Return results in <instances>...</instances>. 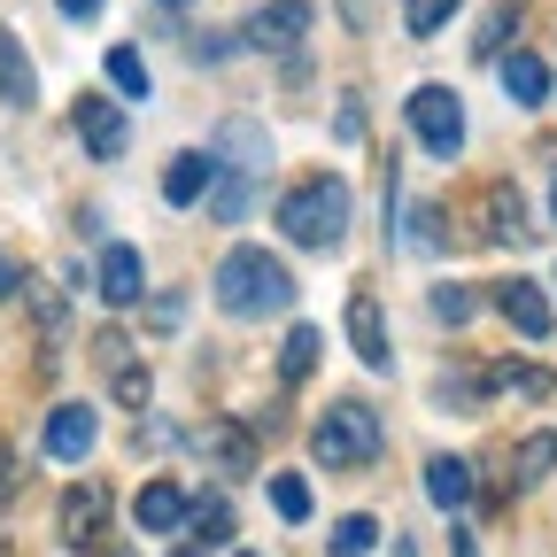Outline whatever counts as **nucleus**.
<instances>
[{
	"instance_id": "obj_33",
	"label": "nucleus",
	"mask_w": 557,
	"mask_h": 557,
	"mask_svg": "<svg viewBox=\"0 0 557 557\" xmlns=\"http://www.w3.org/2000/svg\"><path fill=\"white\" fill-rule=\"evenodd\" d=\"M0 496H16V457H9V442H0Z\"/></svg>"
},
{
	"instance_id": "obj_22",
	"label": "nucleus",
	"mask_w": 557,
	"mask_h": 557,
	"mask_svg": "<svg viewBox=\"0 0 557 557\" xmlns=\"http://www.w3.org/2000/svg\"><path fill=\"white\" fill-rule=\"evenodd\" d=\"M109 86L116 94H132V101H148V54H139V47H109Z\"/></svg>"
},
{
	"instance_id": "obj_35",
	"label": "nucleus",
	"mask_w": 557,
	"mask_h": 557,
	"mask_svg": "<svg viewBox=\"0 0 557 557\" xmlns=\"http://www.w3.org/2000/svg\"><path fill=\"white\" fill-rule=\"evenodd\" d=\"M549 225H557V186H549Z\"/></svg>"
},
{
	"instance_id": "obj_12",
	"label": "nucleus",
	"mask_w": 557,
	"mask_h": 557,
	"mask_svg": "<svg viewBox=\"0 0 557 557\" xmlns=\"http://www.w3.org/2000/svg\"><path fill=\"white\" fill-rule=\"evenodd\" d=\"M496 310H504L527 341H549V295L534 287V278H504V287H496Z\"/></svg>"
},
{
	"instance_id": "obj_14",
	"label": "nucleus",
	"mask_w": 557,
	"mask_h": 557,
	"mask_svg": "<svg viewBox=\"0 0 557 557\" xmlns=\"http://www.w3.org/2000/svg\"><path fill=\"white\" fill-rule=\"evenodd\" d=\"M132 519H139V534H178L186 527V496L171 480H148V487H139V504H132Z\"/></svg>"
},
{
	"instance_id": "obj_6",
	"label": "nucleus",
	"mask_w": 557,
	"mask_h": 557,
	"mask_svg": "<svg viewBox=\"0 0 557 557\" xmlns=\"http://www.w3.org/2000/svg\"><path fill=\"white\" fill-rule=\"evenodd\" d=\"M310 24H318L310 0H263V9L248 16V47H256V54H295Z\"/></svg>"
},
{
	"instance_id": "obj_15",
	"label": "nucleus",
	"mask_w": 557,
	"mask_h": 557,
	"mask_svg": "<svg viewBox=\"0 0 557 557\" xmlns=\"http://www.w3.org/2000/svg\"><path fill=\"white\" fill-rule=\"evenodd\" d=\"M426 496H434V511L457 519V511L472 504V465H465V457H434V465H426Z\"/></svg>"
},
{
	"instance_id": "obj_5",
	"label": "nucleus",
	"mask_w": 557,
	"mask_h": 557,
	"mask_svg": "<svg viewBox=\"0 0 557 557\" xmlns=\"http://www.w3.org/2000/svg\"><path fill=\"white\" fill-rule=\"evenodd\" d=\"M54 534L70 549H94L109 534V487L101 480H78V487H62V504H54Z\"/></svg>"
},
{
	"instance_id": "obj_20",
	"label": "nucleus",
	"mask_w": 557,
	"mask_h": 557,
	"mask_svg": "<svg viewBox=\"0 0 557 557\" xmlns=\"http://www.w3.org/2000/svg\"><path fill=\"white\" fill-rule=\"evenodd\" d=\"M186 527H194L201 549H218V542H233V504L225 496H201V504H186Z\"/></svg>"
},
{
	"instance_id": "obj_9",
	"label": "nucleus",
	"mask_w": 557,
	"mask_h": 557,
	"mask_svg": "<svg viewBox=\"0 0 557 557\" xmlns=\"http://www.w3.org/2000/svg\"><path fill=\"white\" fill-rule=\"evenodd\" d=\"M94 287H101V302H109V310H132L139 295H148V263H139V248L109 240V248H101V278H94Z\"/></svg>"
},
{
	"instance_id": "obj_1",
	"label": "nucleus",
	"mask_w": 557,
	"mask_h": 557,
	"mask_svg": "<svg viewBox=\"0 0 557 557\" xmlns=\"http://www.w3.org/2000/svg\"><path fill=\"white\" fill-rule=\"evenodd\" d=\"M209 287H218V310L225 318H271V310L295 302V271L278 263L271 248H233Z\"/></svg>"
},
{
	"instance_id": "obj_4",
	"label": "nucleus",
	"mask_w": 557,
	"mask_h": 557,
	"mask_svg": "<svg viewBox=\"0 0 557 557\" xmlns=\"http://www.w3.org/2000/svg\"><path fill=\"white\" fill-rule=\"evenodd\" d=\"M410 132L426 139V156H457L465 148V109L449 86H418L410 94Z\"/></svg>"
},
{
	"instance_id": "obj_8",
	"label": "nucleus",
	"mask_w": 557,
	"mask_h": 557,
	"mask_svg": "<svg viewBox=\"0 0 557 557\" xmlns=\"http://www.w3.org/2000/svg\"><path fill=\"white\" fill-rule=\"evenodd\" d=\"M534 225H527V194L511 186V178H496L480 194V240H496V248H511V240H527Z\"/></svg>"
},
{
	"instance_id": "obj_32",
	"label": "nucleus",
	"mask_w": 557,
	"mask_h": 557,
	"mask_svg": "<svg viewBox=\"0 0 557 557\" xmlns=\"http://www.w3.org/2000/svg\"><path fill=\"white\" fill-rule=\"evenodd\" d=\"M16 287H24V271H16V263H9V256H0V302H9V295H16Z\"/></svg>"
},
{
	"instance_id": "obj_16",
	"label": "nucleus",
	"mask_w": 557,
	"mask_h": 557,
	"mask_svg": "<svg viewBox=\"0 0 557 557\" xmlns=\"http://www.w3.org/2000/svg\"><path fill=\"white\" fill-rule=\"evenodd\" d=\"M209 156H233V163H218V171H240V178H248V171H263V163H271V139H263L256 124H225Z\"/></svg>"
},
{
	"instance_id": "obj_2",
	"label": "nucleus",
	"mask_w": 557,
	"mask_h": 557,
	"mask_svg": "<svg viewBox=\"0 0 557 557\" xmlns=\"http://www.w3.org/2000/svg\"><path fill=\"white\" fill-rule=\"evenodd\" d=\"M278 233L295 248H341L348 233V186L341 178H302L287 201H278Z\"/></svg>"
},
{
	"instance_id": "obj_21",
	"label": "nucleus",
	"mask_w": 557,
	"mask_h": 557,
	"mask_svg": "<svg viewBox=\"0 0 557 557\" xmlns=\"http://www.w3.org/2000/svg\"><path fill=\"white\" fill-rule=\"evenodd\" d=\"M549 465H557V434H527V442L511 449V480H519V487L549 480Z\"/></svg>"
},
{
	"instance_id": "obj_30",
	"label": "nucleus",
	"mask_w": 557,
	"mask_h": 557,
	"mask_svg": "<svg viewBox=\"0 0 557 557\" xmlns=\"http://www.w3.org/2000/svg\"><path fill=\"white\" fill-rule=\"evenodd\" d=\"M54 9H62L70 24H94V16H101V0H54Z\"/></svg>"
},
{
	"instance_id": "obj_10",
	"label": "nucleus",
	"mask_w": 557,
	"mask_h": 557,
	"mask_svg": "<svg viewBox=\"0 0 557 557\" xmlns=\"http://www.w3.org/2000/svg\"><path fill=\"white\" fill-rule=\"evenodd\" d=\"M194 449L218 472H256V426H240V418H209V426L194 434Z\"/></svg>"
},
{
	"instance_id": "obj_29",
	"label": "nucleus",
	"mask_w": 557,
	"mask_h": 557,
	"mask_svg": "<svg viewBox=\"0 0 557 557\" xmlns=\"http://www.w3.org/2000/svg\"><path fill=\"white\" fill-rule=\"evenodd\" d=\"M148 395H156V380H148V372H139V364H116V403L148 410Z\"/></svg>"
},
{
	"instance_id": "obj_23",
	"label": "nucleus",
	"mask_w": 557,
	"mask_h": 557,
	"mask_svg": "<svg viewBox=\"0 0 557 557\" xmlns=\"http://www.w3.org/2000/svg\"><path fill=\"white\" fill-rule=\"evenodd\" d=\"M318 348H325V333H318V325H295L287 348H278V372H287V380H310V372H318Z\"/></svg>"
},
{
	"instance_id": "obj_24",
	"label": "nucleus",
	"mask_w": 557,
	"mask_h": 557,
	"mask_svg": "<svg viewBox=\"0 0 557 557\" xmlns=\"http://www.w3.org/2000/svg\"><path fill=\"white\" fill-rule=\"evenodd\" d=\"M372 549H380V519L348 511V519L333 527V557H372Z\"/></svg>"
},
{
	"instance_id": "obj_31",
	"label": "nucleus",
	"mask_w": 557,
	"mask_h": 557,
	"mask_svg": "<svg viewBox=\"0 0 557 557\" xmlns=\"http://www.w3.org/2000/svg\"><path fill=\"white\" fill-rule=\"evenodd\" d=\"M178 318H186V302H178V295H156V325H163V333H171V325H178Z\"/></svg>"
},
{
	"instance_id": "obj_13",
	"label": "nucleus",
	"mask_w": 557,
	"mask_h": 557,
	"mask_svg": "<svg viewBox=\"0 0 557 557\" xmlns=\"http://www.w3.org/2000/svg\"><path fill=\"white\" fill-rule=\"evenodd\" d=\"M348 341H357V357L372 364V372H387L395 357H387V318H380V302L372 295H348Z\"/></svg>"
},
{
	"instance_id": "obj_19",
	"label": "nucleus",
	"mask_w": 557,
	"mask_h": 557,
	"mask_svg": "<svg viewBox=\"0 0 557 557\" xmlns=\"http://www.w3.org/2000/svg\"><path fill=\"white\" fill-rule=\"evenodd\" d=\"M32 94H39V78H32V62H24V47L0 32V101H16V109H32Z\"/></svg>"
},
{
	"instance_id": "obj_25",
	"label": "nucleus",
	"mask_w": 557,
	"mask_h": 557,
	"mask_svg": "<svg viewBox=\"0 0 557 557\" xmlns=\"http://www.w3.org/2000/svg\"><path fill=\"white\" fill-rule=\"evenodd\" d=\"M271 511L287 519V527H302V519H310V487H302L295 472H271Z\"/></svg>"
},
{
	"instance_id": "obj_17",
	"label": "nucleus",
	"mask_w": 557,
	"mask_h": 557,
	"mask_svg": "<svg viewBox=\"0 0 557 557\" xmlns=\"http://www.w3.org/2000/svg\"><path fill=\"white\" fill-rule=\"evenodd\" d=\"M496 70H504V94H511L519 109H542V94H549L542 54H496Z\"/></svg>"
},
{
	"instance_id": "obj_28",
	"label": "nucleus",
	"mask_w": 557,
	"mask_h": 557,
	"mask_svg": "<svg viewBox=\"0 0 557 557\" xmlns=\"http://www.w3.org/2000/svg\"><path fill=\"white\" fill-rule=\"evenodd\" d=\"M472 310H480V295H472V287H442V295H434V318H442V325H465Z\"/></svg>"
},
{
	"instance_id": "obj_27",
	"label": "nucleus",
	"mask_w": 557,
	"mask_h": 557,
	"mask_svg": "<svg viewBox=\"0 0 557 557\" xmlns=\"http://www.w3.org/2000/svg\"><path fill=\"white\" fill-rule=\"evenodd\" d=\"M511 24H519V9H511V0H504V9H496V16H487V24H480V39H472V47H480L487 62H496V54H504V39H511Z\"/></svg>"
},
{
	"instance_id": "obj_26",
	"label": "nucleus",
	"mask_w": 557,
	"mask_h": 557,
	"mask_svg": "<svg viewBox=\"0 0 557 557\" xmlns=\"http://www.w3.org/2000/svg\"><path fill=\"white\" fill-rule=\"evenodd\" d=\"M449 16H457V0H403V24H410V39H434Z\"/></svg>"
},
{
	"instance_id": "obj_11",
	"label": "nucleus",
	"mask_w": 557,
	"mask_h": 557,
	"mask_svg": "<svg viewBox=\"0 0 557 557\" xmlns=\"http://www.w3.org/2000/svg\"><path fill=\"white\" fill-rule=\"evenodd\" d=\"M94 442H101V418H94L86 403H62V410L47 418V457L86 465V457H94Z\"/></svg>"
},
{
	"instance_id": "obj_7",
	"label": "nucleus",
	"mask_w": 557,
	"mask_h": 557,
	"mask_svg": "<svg viewBox=\"0 0 557 557\" xmlns=\"http://www.w3.org/2000/svg\"><path fill=\"white\" fill-rule=\"evenodd\" d=\"M78 139H86V156L116 163L124 139H132V124H124V109H116L109 94H78Z\"/></svg>"
},
{
	"instance_id": "obj_18",
	"label": "nucleus",
	"mask_w": 557,
	"mask_h": 557,
	"mask_svg": "<svg viewBox=\"0 0 557 557\" xmlns=\"http://www.w3.org/2000/svg\"><path fill=\"white\" fill-rule=\"evenodd\" d=\"M209 178H218V156H171V171H163V201H201L209 194Z\"/></svg>"
},
{
	"instance_id": "obj_3",
	"label": "nucleus",
	"mask_w": 557,
	"mask_h": 557,
	"mask_svg": "<svg viewBox=\"0 0 557 557\" xmlns=\"http://www.w3.org/2000/svg\"><path fill=\"white\" fill-rule=\"evenodd\" d=\"M310 457L333 465V472L372 465V457H380V410H372V403H333V410L318 418V434H310Z\"/></svg>"
},
{
	"instance_id": "obj_34",
	"label": "nucleus",
	"mask_w": 557,
	"mask_h": 557,
	"mask_svg": "<svg viewBox=\"0 0 557 557\" xmlns=\"http://www.w3.org/2000/svg\"><path fill=\"white\" fill-rule=\"evenodd\" d=\"M449 557H480V549H472V534H465V527H457V534H449Z\"/></svg>"
},
{
	"instance_id": "obj_36",
	"label": "nucleus",
	"mask_w": 557,
	"mask_h": 557,
	"mask_svg": "<svg viewBox=\"0 0 557 557\" xmlns=\"http://www.w3.org/2000/svg\"><path fill=\"white\" fill-rule=\"evenodd\" d=\"M163 9H194V0H163Z\"/></svg>"
},
{
	"instance_id": "obj_37",
	"label": "nucleus",
	"mask_w": 557,
	"mask_h": 557,
	"mask_svg": "<svg viewBox=\"0 0 557 557\" xmlns=\"http://www.w3.org/2000/svg\"><path fill=\"white\" fill-rule=\"evenodd\" d=\"M240 557H256V549H240Z\"/></svg>"
}]
</instances>
